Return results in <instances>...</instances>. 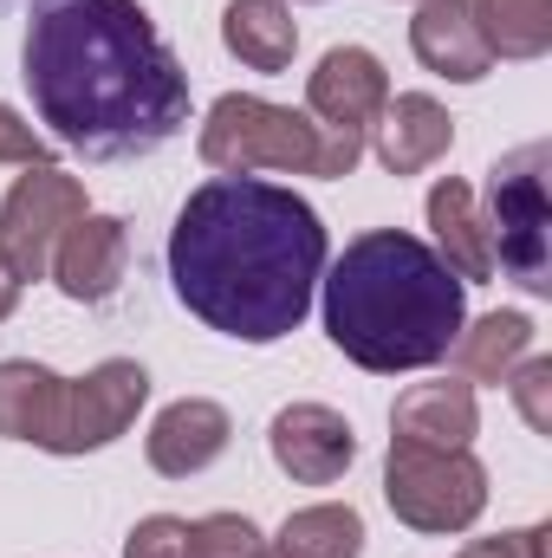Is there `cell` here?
Instances as JSON below:
<instances>
[{
  "label": "cell",
  "instance_id": "obj_19",
  "mask_svg": "<svg viewBox=\"0 0 552 558\" xmlns=\"http://www.w3.org/2000/svg\"><path fill=\"white\" fill-rule=\"evenodd\" d=\"M494 59H547L552 52V0H468Z\"/></svg>",
  "mask_w": 552,
  "mask_h": 558
},
{
  "label": "cell",
  "instance_id": "obj_3",
  "mask_svg": "<svg viewBox=\"0 0 552 558\" xmlns=\"http://www.w3.org/2000/svg\"><path fill=\"white\" fill-rule=\"evenodd\" d=\"M319 286H325L332 344L371 377L442 364L455 331L468 325L461 279L442 267L429 241H416L404 228L358 234L338 260H325Z\"/></svg>",
  "mask_w": 552,
  "mask_h": 558
},
{
  "label": "cell",
  "instance_id": "obj_2",
  "mask_svg": "<svg viewBox=\"0 0 552 558\" xmlns=\"http://www.w3.org/2000/svg\"><path fill=\"white\" fill-rule=\"evenodd\" d=\"M325 221L312 202L261 175L202 182L169 228L176 299L221 338L274 344L305 325L325 279Z\"/></svg>",
  "mask_w": 552,
  "mask_h": 558
},
{
  "label": "cell",
  "instance_id": "obj_6",
  "mask_svg": "<svg viewBox=\"0 0 552 558\" xmlns=\"http://www.w3.org/2000/svg\"><path fill=\"white\" fill-rule=\"evenodd\" d=\"M547 143H520L488 169V254L527 292H552V195Z\"/></svg>",
  "mask_w": 552,
  "mask_h": 558
},
{
  "label": "cell",
  "instance_id": "obj_17",
  "mask_svg": "<svg viewBox=\"0 0 552 558\" xmlns=\"http://www.w3.org/2000/svg\"><path fill=\"white\" fill-rule=\"evenodd\" d=\"M221 39L241 65L254 72H286L292 52H299V26L286 13V0H228L221 13Z\"/></svg>",
  "mask_w": 552,
  "mask_h": 558
},
{
  "label": "cell",
  "instance_id": "obj_26",
  "mask_svg": "<svg viewBox=\"0 0 552 558\" xmlns=\"http://www.w3.org/2000/svg\"><path fill=\"white\" fill-rule=\"evenodd\" d=\"M20 286H26V279L13 274V260H7V254H0V318H7V312H13V305H20Z\"/></svg>",
  "mask_w": 552,
  "mask_h": 558
},
{
  "label": "cell",
  "instance_id": "obj_25",
  "mask_svg": "<svg viewBox=\"0 0 552 558\" xmlns=\"http://www.w3.org/2000/svg\"><path fill=\"white\" fill-rule=\"evenodd\" d=\"M547 526H520V533H501V539H468L461 558H547Z\"/></svg>",
  "mask_w": 552,
  "mask_h": 558
},
{
  "label": "cell",
  "instance_id": "obj_13",
  "mask_svg": "<svg viewBox=\"0 0 552 558\" xmlns=\"http://www.w3.org/2000/svg\"><path fill=\"white\" fill-rule=\"evenodd\" d=\"M410 46L435 78H455V85H475L494 65V52H488L481 26L468 13V0H422L410 20Z\"/></svg>",
  "mask_w": 552,
  "mask_h": 558
},
{
  "label": "cell",
  "instance_id": "obj_24",
  "mask_svg": "<svg viewBox=\"0 0 552 558\" xmlns=\"http://www.w3.org/2000/svg\"><path fill=\"white\" fill-rule=\"evenodd\" d=\"M0 162H20V169L46 162V137H39L13 105H0Z\"/></svg>",
  "mask_w": 552,
  "mask_h": 558
},
{
  "label": "cell",
  "instance_id": "obj_8",
  "mask_svg": "<svg viewBox=\"0 0 552 558\" xmlns=\"http://www.w3.org/2000/svg\"><path fill=\"white\" fill-rule=\"evenodd\" d=\"M79 215H92V208H85V182L65 175V169H52V162H33V169L7 189V202H0V254L13 260V274L46 279L52 247L65 241V228H72Z\"/></svg>",
  "mask_w": 552,
  "mask_h": 558
},
{
  "label": "cell",
  "instance_id": "obj_14",
  "mask_svg": "<svg viewBox=\"0 0 552 558\" xmlns=\"http://www.w3.org/2000/svg\"><path fill=\"white\" fill-rule=\"evenodd\" d=\"M377 162L391 169V175H422L429 162H442L448 156V143H455V118L429 98V92H404V98H391L384 111H377Z\"/></svg>",
  "mask_w": 552,
  "mask_h": 558
},
{
  "label": "cell",
  "instance_id": "obj_1",
  "mask_svg": "<svg viewBox=\"0 0 552 558\" xmlns=\"http://www.w3.org/2000/svg\"><path fill=\"white\" fill-rule=\"evenodd\" d=\"M20 78L52 143L92 162L149 156L189 124V72L137 0H26Z\"/></svg>",
  "mask_w": 552,
  "mask_h": 558
},
{
  "label": "cell",
  "instance_id": "obj_21",
  "mask_svg": "<svg viewBox=\"0 0 552 558\" xmlns=\"http://www.w3.org/2000/svg\"><path fill=\"white\" fill-rule=\"evenodd\" d=\"M267 539L254 533V520L241 513H208V520H189V558H261Z\"/></svg>",
  "mask_w": 552,
  "mask_h": 558
},
{
  "label": "cell",
  "instance_id": "obj_4",
  "mask_svg": "<svg viewBox=\"0 0 552 558\" xmlns=\"http://www.w3.org/2000/svg\"><path fill=\"white\" fill-rule=\"evenodd\" d=\"M149 377L137 357H105L85 377H52L46 364L7 357L0 364V435L33 441L46 454H85L118 441L137 422Z\"/></svg>",
  "mask_w": 552,
  "mask_h": 558
},
{
  "label": "cell",
  "instance_id": "obj_10",
  "mask_svg": "<svg viewBox=\"0 0 552 558\" xmlns=\"http://www.w3.org/2000/svg\"><path fill=\"white\" fill-rule=\"evenodd\" d=\"M46 274L59 279V292L65 299H79V305H105L124 274H131V228L118 221V215H79L72 228H65V241L52 247V267Z\"/></svg>",
  "mask_w": 552,
  "mask_h": 558
},
{
  "label": "cell",
  "instance_id": "obj_22",
  "mask_svg": "<svg viewBox=\"0 0 552 558\" xmlns=\"http://www.w3.org/2000/svg\"><path fill=\"white\" fill-rule=\"evenodd\" d=\"M507 390H514L527 428L552 435V357H520V364L507 371Z\"/></svg>",
  "mask_w": 552,
  "mask_h": 558
},
{
  "label": "cell",
  "instance_id": "obj_16",
  "mask_svg": "<svg viewBox=\"0 0 552 558\" xmlns=\"http://www.w3.org/2000/svg\"><path fill=\"white\" fill-rule=\"evenodd\" d=\"M429 228H435V254L442 267L461 279V286H481L494 274V254H488V221L475 208V189L461 175H442L429 189Z\"/></svg>",
  "mask_w": 552,
  "mask_h": 558
},
{
  "label": "cell",
  "instance_id": "obj_18",
  "mask_svg": "<svg viewBox=\"0 0 552 558\" xmlns=\"http://www.w3.org/2000/svg\"><path fill=\"white\" fill-rule=\"evenodd\" d=\"M527 351H533V318L527 312H488L481 325L455 331V344H448L461 384H507V371Z\"/></svg>",
  "mask_w": 552,
  "mask_h": 558
},
{
  "label": "cell",
  "instance_id": "obj_15",
  "mask_svg": "<svg viewBox=\"0 0 552 558\" xmlns=\"http://www.w3.org/2000/svg\"><path fill=\"white\" fill-rule=\"evenodd\" d=\"M391 428H397V441H416V448H468L475 428H481L475 384H461V377L410 384L391 410Z\"/></svg>",
  "mask_w": 552,
  "mask_h": 558
},
{
  "label": "cell",
  "instance_id": "obj_9",
  "mask_svg": "<svg viewBox=\"0 0 552 558\" xmlns=\"http://www.w3.org/2000/svg\"><path fill=\"white\" fill-rule=\"evenodd\" d=\"M267 448H274L279 474H292L299 487H332L351 461H358V435L351 422L325 403H286L267 428Z\"/></svg>",
  "mask_w": 552,
  "mask_h": 558
},
{
  "label": "cell",
  "instance_id": "obj_11",
  "mask_svg": "<svg viewBox=\"0 0 552 558\" xmlns=\"http://www.w3.org/2000/svg\"><path fill=\"white\" fill-rule=\"evenodd\" d=\"M305 105H312L319 124H332V131H364V137H371L377 111L391 105V78H384L377 52H364V46H332V52L319 59V72L305 78Z\"/></svg>",
  "mask_w": 552,
  "mask_h": 558
},
{
  "label": "cell",
  "instance_id": "obj_20",
  "mask_svg": "<svg viewBox=\"0 0 552 558\" xmlns=\"http://www.w3.org/2000/svg\"><path fill=\"white\" fill-rule=\"evenodd\" d=\"M358 553H364V520H358V507L325 500V507L286 513V526H279V558H358Z\"/></svg>",
  "mask_w": 552,
  "mask_h": 558
},
{
  "label": "cell",
  "instance_id": "obj_12",
  "mask_svg": "<svg viewBox=\"0 0 552 558\" xmlns=\"http://www.w3.org/2000/svg\"><path fill=\"white\" fill-rule=\"evenodd\" d=\"M228 441H235V422H228L221 403H208V397H182V403H169L163 416L149 422L143 454H149V468H156L163 481H189V474L215 468V461L228 454Z\"/></svg>",
  "mask_w": 552,
  "mask_h": 558
},
{
  "label": "cell",
  "instance_id": "obj_23",
  "mask_svg": "<svg viewBox=\"0 0 552 558\" xmlns=\"http://www.w3.org/2000/svg\"><path fill=\"white\" fill-rule=\"evenodd\" d=\"M124 558H189V520H176V513L137 520V533L124 539Z\"/></svg>",
  "mask_w": 552,
  "mask_h": 558
},
{
  "label": "cell",
  "instance_id": "obj_5",
  "mask_svg": "<svg viewBox=\"0 0 552 558\" xmlns=\"http://www.w3.org/2000/svg\"><path fill=\"white\" fill-rule=\"evenodd\" d=\"M202 162L221 169V175L279 169V175L338 182L364 162V131H332V124H319L305 111H286V105H267L254 92H228L202 118Z\"/></svg>",
  "mask_w": 552,
  "mask_h": 558
},
{
  "label": "cell",
  "instance_id": "obj_7",
  "mask_svg": "<svg viewBox=\"0 0 552 558\" xmlns=\"http://www.w3.org/2000/svg\"><path fill=\"white\" fill-rule=\"evenodd\" d=\"M384 500L416 533H468L488 507V468L468 448H416L391 441Z\"/></svg>",
  "mask_w": 552,
  "mask_h": 558
},
{
  "label": "cell",
  "instance_id": "obj_27",
  "mask_svg": "<svg viewBox=\"0 0 552 558\" xmlns=\"http://www.w3.org/2000/svg\"><path fill=\"white\" fill-rule=\"evenodd\" d=\"M261 558H279V553H261Z\"/></svg>",
  "mask_w": 552,
  "mask_h": 558
}]
</instances>
